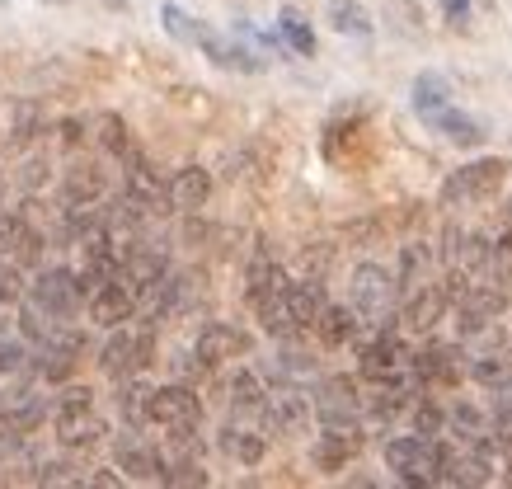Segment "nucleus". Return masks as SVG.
Listing matches in <instances>:
<instances>
[{
    "instance_id": "1",
    "label": "nucleus",
    "mask_w": 512,
    "mask_h": 489,
    "mask_svg": "<svg viewBox=\"0 0 512 489\" xmlns=\"http://www.w3.org/2000/svg\"><path fill=\"white\" fill-rule=\"evenodd\" d=\"M325 306H329V297L320 278H296V283L282 287L278 297H268L259 306V325L273 339H296V334L315 330V320H320Z\"/></svg>"
},
{
    "instance_id": "10",
    "label": "nucleus",
    "mask_w": 512,
    "mask_h": 489,
    "mask_svg": "<svg viewBox=\"0 0 512 489\" xmlns=\"http://www.w3.org/2000/svg\"><path fill=\"white\" fill-rule=\"evenodd\" d=\"M24 297L38 301L47 316L71 320L80 311V301H85V287H80V273L76 269H43L29 283V292H24Z\"/></svg>"
},
{
    "instance_id": "32",
    "label": "nucleus",
    "mask_w": 512,
    "mask_h": 489,
    "mask_svg": "<svg viewBox=\"0 0 512 489\" xmlns=\"http://www.w3.org/2000/svg\"><path fill=\"white\" fill-rule=\"evenodd\" d=\"M325 10H329V24L339 33H348V38H367L372 33V15L357 0H325Z\"/></svg>"
},
{
    "instance_id": "39",
    "label": "nucleus",
    "mask_w": 512,
    "mask_h": 489,
    "mask_svg": "<svg viewBox=\"0 0 512 489\" xmlns=\"http://www.w3.org/2000/svg\"><path fill=\"white\" fill-rule=\"evenodd\" d=\"M442 15H447L451 24H466V19H470V0H442Z\"/></svg>"
},
{
    "instance_id": "12",
    "label": "nucleus",
    "mask_w": 512,
    "mask_h": 489,
    "mask_svg": "<svg viewBox=\"0 0 512 489\" xmlns=\"http://www.w3.org/2000/svg\"><path fill=\"white\" fill-rule=\"evenodd\" d=\"M311 400L320 424H362V410H367V395H357L353 377H320Z\"/></svg>"
},
{
    "instance_id": "8",
    "label": "nucleus",
    "mask_w": 512,
    "mask_h": 489,
    "mask_svg": "<svg viewBox=\"0 0 512 489\" xmlns=\"http://www.w3.org/2000/svg\"><path fill=\"white\" fill-rule=\"evenodd\" d=\"M456 311V334L461 339H480V334H494V320L508 311V287L489 283V278H475V283L451 301Z\"/></svg>"
},
{
    "instance_id": "40",
    "label": "nucleus",
    "mask_w": 512,
    "mask_h": 489,
    "mask_svg": "<svg viewBox=\"0 0 512 489\" xmlns=\"http://www.w3.org/2000/svg\"><path fill=\"white\" fill-rule=\"evenodd\" d=\"M503 485H512V461H508V471H503Z\"/></svg>"
},
{
    "instance_id": "23",
    "label": "nucleus",
    "mask_w": 512,
    "mask_h": 489,
    "mask_svg": "<svg viewBox=\"0 0 512 489\" xmlns=\"http://www.w3.org/2000/svg\"><path fill=\"white\" fill-rule=\"evenodd\" d=\"M282 287H287V273H282V264L268 250H254V259H249V269H245V301L254 306V311H259L268 297H278Z\"/></svg>"
},
{
    "instance_id": "20",
    "label": "nucleus",
    "mask_w": 512,
    "mask_h": 489,
    "mask_svg": "<svg viewBox=\"0 0 512 489\" xmlns=\"http://www.w3.org/2000/svg\"><path fill=\"white\" fill-rule=\"evenodd\" d=\"M268 377L259 367H235L231 381H226V405L231 414H245V419H259L264 424V405H268Z\"/></svg>"
},
{
    "instance_id": "33",
    "label": "nucleus",
    "mask_w": 512,
    "mask_h": 489,
    "mask_svg": "<svg viewBox=\"0 0 512 489\" xmlns=\"http://www.w3.org/2000/svg\"><path fill=\"white\" fill-rule=\"evenodd\" d=\"M484 278L498 287L512 283V226H503L494 240H489V264H484Z\"/></svg>"
},
{
    "instance_id": "30",
    "label": "nucleus",
    "mask_w": 512,
    "mask_h": 489,
    "mask_svg": "<svg viewBox=\"0 0 512 489\" xmlns=\"http://www.w3.org/2000/svg\"><path fill=\"white\" fill-rule=\"evenodd\" d=\"M428 127H437V132H442L447 142H456V146H480L484 142V127L475 123V118H466V113H456L451 104L442 113H433Z\"/></svg>"
},
{
    "instance_id": "14",
    "label": "nucleus",
    "mask_w": 512,
    "mask_h": 489,
    "mask_svg": "<svg viewBox=\"0 0 512 489\" xmlns=\"http://www.w3.org/2000/svg\"><path fill=\"white\" fill-rule=\"evenodd\" d=\"M315 419V400L306 395V386H273L264 405V428L268 433H306V424Z\"/></svg>"
},
{
    "instance_id": "4",
    "label": "nucleus",
    "mask_w": 512,
    "mask_h": 489,
    "mask_svg": "<svg viewBox=\"0 0 512 489\" xmlns=\"http://www.w3.org/2000/svg\"><path fill=\"white\" fill-rule=\"evenodd\" d=\"M348 301L367 325H395L400 320V283L381 264H357L348 278Z\"/></svg>"
},
{
    "instance_id": "28",
    "label": "nucleus",
    "mask_w": 512,
    "mask_h": 489,
    "mask_svg": "<svg viewBox=\"0 0 512 489\" xmlns=\"http://www.w3.org/2000/svg\"><path fill=\"white\" fill-rule=\"evenodd\" d=\"M151 391H156V386H146L141 377H123V381H118V414H123L127 428L151 424Z\"/></svg>"
},
{
    "instance_id": "13",
    "label": "nucleus",
    "mask_w": 512,
    "mask_h": 489,
    "mask_svg": "<svg viewBox=\"0 0 512 489\" xmlns=\"http://www.w3.org/2000/svg\"><path fill=\"white\" fill-rule=\"evenodd\" d=\"M85 311H90L94 325L118 330V325H127V320L141 311V301H137V292H132L123 278H104L99 287H90V292H85Z\"/></svg>"
},
{
    "instance_id": "25",
    "label": "nucleus",
    "mask_w": 512,
    "mask_h": 489,
    "mask_svg": "<svg viewBox=\"0 0 512 489\" xmlns=\"http://www.w3.org/2000/svg\"><path fill=\"white\" fill-rule=\"evenodd\" d=\"M395 283H400V297H409V292L423 287V283H433V245H428V240H409V245H400Z\"/></svg>"
},
{
    "instance_id": "17",
    "label": "nucleus",
    "mask_w": 512,
    "mask_h": 489,
    "mask_svg": "<svg viewBox=\"0 0 512 489\" xmlns=\"http://www.w3.org/2000/svg\"><path fill=\"white\" fill-rule=\"evenodd\" d=\"M193 353H198L207 367H221V363H235V358H245L249 353V334L231 320H212V325H202L198 339H193Z\"/></svg>"
},
{
    "instance_id": "19",
    "label": "nucleus",
    "mask_w": 512,
    "mask_h": 489,
    "mask_svg": "<svg viewBox=\"0 0 512 489\" xmlns=\"http://www.w3.org/2000/svg\"><path fill=\"white\" fill-rule=\"evenodd\" d=\"M217 447L226 452L231 461H240V466H259L268 452V428L259 424V419H245V414H235L231 424L221 428Z\"/></svg>"
},
{
    "instance_id": "41",
    "label": "nucleus",
    "mask_w": 512,
    "mask_h": 489,
    "mask_svg": "<svg viewBox=\"0 0 512 489\" xmlns=\"http://www.w3.org/2000/svg\"><path fill=\"white\" fill-rule=\"evenodd\" d=\"M109 5H118V10H123V5H127V0H109Z\"/></svg>"
},
{
    "instance_id": "38",
    "label": "nucleus",
    "mask_w": 512,
    "mask_h": 489,
    "mask_svg": "<svg viewBox=\"0 0 512 489\" xmlns=\"http://www.w3.org/2000/svg\"><path fill=\"white\" fill-rule=\"evenodd\" d=\"M29 348L19 344V339H5V334H0V377H19V372H24V367H29Z\"/></svg>"
},
{
    "instance_id": "7",
    "label": "nucleus",
    "mask_w": 512,
    "mask_h": 489,
    "mask_svg": "<svg viewBox=\"0 0 512 489\" xmlns=\"http://www.w3.org/2000/svg\"><path fill=\"white\" fill-rule=\"evenodd\" d=\"M503 179H508V160L503 156H484V160H470L461 170H451L442 179V207H470V203H484V198H494L503 189Z\"/></svg>"
},
{
    "instance_id": "18",
    "label": "nucleus",
    "mask_w": 512,
    "mask_h": 489,
    "mask_svg": "<svg viewBox=\"0 0 512 489\" xmlns=\"http://www.w3.org/2000/svg\"><path fill=\"white\" fill-rule=\"evenodd\" d=\"M447 311H451V297L442 283H423L409 297H400V325L409 334H428Z\"/></svg>"
},
{
    "instance_id": "21",
    "label": "nucleus",
    "mask_w": 512,
    "mask_h": 489,
    "mask_svg": "<svg viewBox=\"0 0 512 489\" xmlns=\"http://www.w3.org/2000/svg\"><path fill=\"white\" fill-rule=\"evenodd\" d=\"M118 466H123L132 480H165V452H160L156 442H146L137 428H127L118 433Z\"/></svg>"
},
{
    "instance_id": "34",
    "label": "nucleus",
    "mask_w": 512,
    "mask_h": 489,
    "mask_svg": "<svg viewBox=\"0 0 512 489\" xmlns=\"http://www.w3.org/2000/svg\"><path fill=\"white\" fill-rule=\"evenodd\" d=\"M94 127H99V146H104V151H109L118 165H123L132 151H137V146L127 142V123H123V118H113V113H99V118H94Z\"/></svg>"
},
{
    "instance_id": "15",
    "label": "nucleus",
    "mask_w": 512,
    "mask_h": 489,
    "mask_svg": "<svg viewBox=\"0 0 512 489\" xmlns=\"http://www.w3.org/2000/svg\"><path fill=\"white\" fill-rule=\"evenodd\" d=\"M466 367H470V358L456 344L414 348V377L423 381V391L428 386H456V381L466 377Z\"/></svg>"
},
{
    "instance_id": "11",
    "label": "nucleus",
    "mask_w": 512,
    "mask_h": 489,
    "mask_svg": "<svg viewBox=\"0 0 512 489\" xmlns=\"http://www.w3.org/2000/svg\"><path fill=\"white\" fill-rule=\"evenodd\" d=\"M80 348H85V334H80V330H66V320H62V325L47 334L43 344H33L29 367L43 381H66L71 372H76V363H80Z\"/></svg>"
},
{
    "instance_id": "26",
    "label": "nucleus",
    "mask_w": 512,
    "mask_h": 489,
    "mask_svg": "<svg viewBox=\"0 0 512 489\" xmlns=\"http://www.w3.org/2000/svg\"><path fill=\"white\" fill-rule=\"evenodd\" d=\"M207 198H212V174L202 170V165L174 170V179H170V207L174 212H198V207H207Z\"/></svg>"
},
{
    "instance_id": "6",
    "label": "nucleus",
    "mask_w": 512,
    "mask_h": 489,
    "mask_svg": "<svg viewBox=\"0 0 512 489\" xmlns=\"http://www.w3.org/2000/svg\"><path fill=\"white\" fill-rule=\"evenodd\" d=\"M386 466L404 485H442V438H423V433L390 438Z\"/></svg>"
},
{
    "instance_id": "36",
    "label": "nucleus",
    "mask_w": 512,
    "mask_h": 489,
    "mask_svg": "<svg viewBox=\"0 0 512 489\" xmlns=\"http://www.w3.org/2000/svg\"><path fill=\"white\" fill-rule=\"evenodd\" d=\"M409 419H414V433H423V438H442V433H447V410L433 405V400H423V395L414 400Z\"/></svg>"
},
{
    "instance_id": "37",
    "label": "nucleus",
    "mask_w": 512,
    "mask_h": 489,
    "mask_svg": "<svg viewBox=\"0 0 512 489\" xmlns=\"http://www.w3.org/2000/svg\"><path fill=\"white\" fill-rule=\"evenodd\" d=\"M24 292H29V283H24V264L10 259V254H0V306L24 301Z\"/></svg>"
},
{
    "instance_id": "29",
    "label": "nucleus",
    "mask_w": 512,
    "mask_h": 489,
    "mask_svg": "<svg viewBox=\"0 0 512 489\" xmlns=\"http://www.w3.org/2000/svg\"><path fill=\"white\" fill-rule=\"evenodd\" d=\"M451 104V85L447 76H437V71H423L419 80H414V113H419L423 123L433 118V113H442Z\"/></svg>"
},
{
    "instance_id": "2",
    "label": "nucleus",
    "mask_w": 512,
    "mask_h": 489,
    "mask_svg": "<svg viewBox=\"0 0 512 489\" xmlns=\"http://www.w3.org/2000/svg\"><path fill=\"white\" fill-rule=\"evenodd\" d=\"M160 19H165V29H170L179 43L202 48L217 66H226V71H264L259 52H249V48H240V43H231V38H221L217 29H207L202 19H193L188 10H179V5H160Z\"/></svg>"
},
{
    "instance_id": "24",
    "label": "nucleus",
    "mask_w": 512,
    "mask_h": 489,
    "mask_svg": "<svg viewBox=\"0 0 512 489\" xmlns=\"http://www.w3.org/2000/svg\"><path fill=\"white\" fill-rule=\"evenodd\" d=\"M0 137H5V146L10 151H19V146H29L43 137V109L38 104H29V99H15V104H5V113H0Z\"/></svg>"
},
{
    "instance_id": "22",
    "label": "nucleus",
    "mask_w": 512,
    "mask_h": 489,
    "mask_svg": "<svg viewBox=\"0 0 512 489\" xmlns=\"http://www.w3.org/2000/svg\"><path fill=\"white\" fill-rule=\"evenodd\" d=\"M43 245L47 240L29 226V217L0 212V254H10V259H19V264H38V259H43Z\"/></svg>"
},
{
    "instance_id": "16",
    "label": "nucleus",
    "mask_w": 512,
    "mask_h": 489,
    "mask_svg": "<svg viewBox=\"0 0 512 489\" xmlns=\"http://www.w3.org/2000/svg\"><path fill=\"white\" fill-rule=\"evenodd\" d=\"M357 452H362V424H320L311 461L320 471H343Z\"/></svg>"
},
{
    "instance_id": "31",
    "label": "nucleus",
    "mask_w": 512,
    "mask_h": 489,
    "mask_svg": "<svg viewBox=\"0 0 512 489\" xmlns=\"http://www.w3.org/2000/svg\"><path fill=\"white\" fill-rule=\"evenodd\" d=\"M466 377H470V381H480L484 391H494V386H498V381H503V377H512L508 353H498V348H480V353L470 358Z\"/></svg>"
},
{
    "instance_id": "5",
    "label": "nucleus",
    "mask_w": 512,
    "mask_h": 489,
    "mask_svg": "<svg viewBox=\"0 0 512 489\" xmlns=\"http://www.w3.org/2000/svg\"><path fill=\"white\" fill-rule=\"evenodd\" d=\"M151 358H156V320H146V325H118L104 339V348H99V367L113 381L141 377Z\"/></svg>"
},
{
    "instance_id": "27",
    "label": "nucleus",
    "mask_w": 512,
    "mask_h": 489,
    "mask_svg": "<svg viewBox=\"0 0 512 489\" xmlns=\"http://www.w3.org/2000/svg\"><path fill=\"white\" fill-rule=\"evenodd\" d=\"M362 325H367V320H362V316L353 311V301H348V306H325V311H320V320H315V330H320L325 348L357 344V334H362Z\"/></svg>"
},
{
    "instance_id": "9",
    "label": "nucleus",
    "mask_w": 512,
    "mask_h": 489,
    "mask_svg": "<svg viewBox=\"0 0 512 489\" xmlns=\"http://www.w3.org/2000/svg\"><path fill=\"white\" fill-rule=\"evenodd\" d=\"M151 424L165 428V438H193L202 424V400L193 386L184 381H170V386H156L151 391Z\"/></svg>"
},
{
    "instance_id": "3",
    "label": "nucleus",
    "mask_w": 512,
    "mask_h": 489,
    "mask_svg": "<svg viewBox=\"0 0 512 489\" xmlns=\"http://www.w3.org/2000/svg\"><path fill=\"white\" fill-rule=\"evenodd\" d=\"M52 433H57V442L62 447H99L104 442V433H109V424L99 419V410H94V391L90 386H66L57 400H52Z\"/></svg>"
},
{
    "instance_id": "35",
    "label": "nucleus",
    "mask_w": 512,
    "mask_h": 489,
    "mask_svg": "<svg viewBox=\"0 0 512 489\" xmlns=\"http://www.w3.org/2000/svg\"><path fill=\"white\" fill-rule=\"evenodd\" d=\"M278 33L287 38V48L296 52V57H315V33H311V24L296 15V10H282L278 15Z\"/></svg>"
}]
</instances>
